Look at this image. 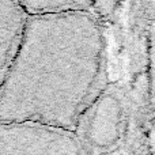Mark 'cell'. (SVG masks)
<instances>
[{"instance_id":"obj_1","label":"cell","mask_w":155,"mask_h":155,"mask_svg":"<svg viewBox=\"0 0 155 155\" xmlns=\"http://www.w3.org/2000/svg\"><path fill=\"white\" fill-rule=\"evenodd\" d=\"M105 41L91 11L27 18L0 84V124L33 123L76 134L99 97Z\"/></svg>"},{"instance_id":"obj_2","label":"cell","mask_w":155,"mask_h":155,"mask_svg":"<svg viewBox=\"0 0 155 155\" xmlns=\"http://www.w3.org/2000/svg\"><path fill=\"white\" fill-rule=\"evenodd\" d=\"M0 155H91L74 132L33 123L0 124Z\"/></svg>"},{"instance_id":"obj_3","label":"cell","mask_w":155,"mask_h":155,"mask_svg":"<svg viewBox=\"0 0 155 155\" xmlns=\"http://www.w3.org/2000/svg\"><path fill=\"white\" fill-rule=\"evenodd\" d=\"M121 121V101L112 93H102L83 116L76 135L87 150H106L120 139Z\"/></svg>"},{"instance_id":"obj_4","label":"cell","mask_w":155,"mask_h":155,"mask_svg":"<svg viewBox=\"0 0 155 155\" xmlns=\"http://www.w3.org/2000/svg\"><path fill=\"white\" fill-rule=\"evenodd\" d=\"M27 18L19 2L0 0V84L16 56Z\"/></svg>"},{"instance_id":"obj_5","label":"cell","mask_w":155,"mask_h":155,"mask_svg":"<svg viewBox=\"0 0 155 155\" xmlns=\"http://www.w3.org/2000/svg\"><path fill=\"white\" fill-rule=\"evenodd\" d=\"M27 16L35 15H56L65 12H87L91 11L93 2L83 0H29L19 2Z\"/></svg>"},{"instance_id":"obj_6","label":"cell","mask_w":155,"mask_h":155,"mask_svg":"<svg viewBox=\"0 0 155 155\" xmlns=\"http://www.w3.org/2000/svg\"><path fill=\"white\" fill-rule=\"evenodd\" d=\"M148 63H150V79L153 95H155V2L148 3Z\"/></svg>"},{"instance_id":"obj_7","label":"cell","mask_w":155,"mask_h":155,"mask_svg":"<svg viewBox=\"0 0 155 155\" xmlns=\"http://www.w3.org/2000/svg\"><path fill=\"white\" fill-rule=\"evenodd\" d=\"M116 5H117V3H114V2H93L91 12L95 11L98 15L106 16V15H110V14L113 12Z\"/></svg>"},{"instance_id":"obj_8","label":"cell","mask_w":155,"mask_h":155,"mask_svg":"<svg viewBox=\"0 0 155 155\" xmlns=\"http://www.w3.org/2000/svg\"><path fill=\"white\" fill-rule=\"evenodd\" d=\"M93 155H109L107 153H102V154H93Z\"/></svg>"}]
</instances>
